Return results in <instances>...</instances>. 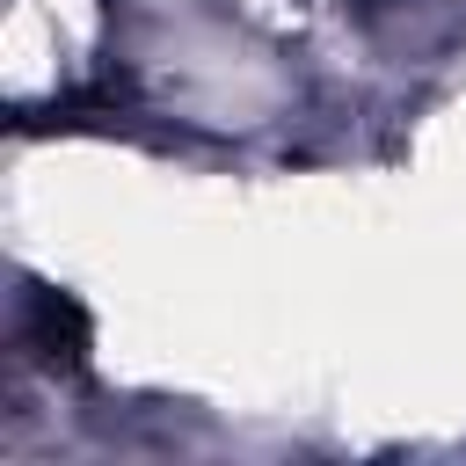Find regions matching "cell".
Segmentation results:
<instances>
[{"label": "cell", "mask_w": 466, "mask_h": 466, "mask_svg": "<svg viewBox=\"0 0 466 466\" xmlns=\"http://www.w3.org/2000/svg\"><path fill=\"white\" fill-rule=\"evenodd\" d=\"M29 335H36V350L51 357V364H80L87 357V306L73 299V291H36V306H29Z\"/></svg>", "instance_id": "cell-1"}]
</instances>
